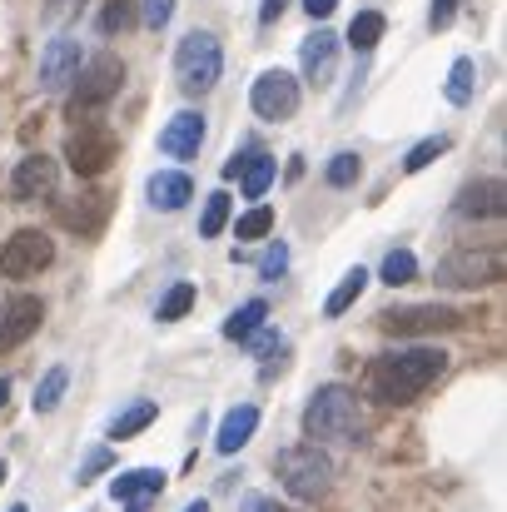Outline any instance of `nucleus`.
Returning <instances> with one entry per match:
<instances>
[{
  "label": "nucleus",
  "mask_w": 507,
  "mask_h": 512,
  "mask_svg": "<svg viewBox=\"0 0 507 512\" xmlns=\"http://www.w3.org/2000/svg\"><path fill=\"white\" fill-rule=\"evenodd\" d=\"M443 373H448V353L438 343H398V348H383V353L368 358L363 388H368L373 403L403 408V403L423 398Z\"/></svg>",
  "instance_id": "nucleus-1"
},
{
  "label": "nucleus",
  "mask_w": 507,
  "mask_h": 512,
  "mask_svg": "<svg viewBox=\"0 0 507 512\" xmlns=\"http://www.w3.org/2000/svg\"><path fill=\"white\" fill-rule=\"evenodd\" d=\"M363 433V408L358 393H348L343 383H324L314 388V398L304 403V438L319 443H353Z\"/></svg>",
  "instance_id": "nucleus-2"
},
{
  "label": "nucleus",
  "mask_w": 507,
  "mask_h": 512,
  "mask_svg": "<svg viewBox=\"0 0 507 512\" xmlns=\"http://www.w3.org/2000/svg\"><path fill=\"white\" fill-rule=\"evenodd\" d=\"M120 90H125V60H120V55H95V60L80 65L75 95H70L65 115H70V120H90V115L105 110Z\"/></svg>",
  "instance_id": "nucleus-3"
},
{
  "label": "nucleus",
  "mask_w": 507,
  "mask_h": 512,
  "mask_svg": "<svg viewBox=\"0 0 507 512\" xmlns=\"http://www.w3.org/2000/svg\"><path fill=\"white\" fill-rule=\"evenodd\" d=\"M274 468H279L284 493H289V498H299V503H319V498L334 488V463H329L314 443L284 448V453L274 458Z\"/></svg>",
  "instance_id": "nucleus-4"
},
{
  "label": "nucleus",
  "mask_w": 507,
  "mask_h": 512,
  "mask_svg": "<svg viewBox=\"0 0 507 512\" xmlns=\"http://www.w3.org/2000/svg\"><path fill=\"white\" fill-rule=\"evenodd\" d=\"M219 75H224V50H219V40H214L209 30H189V35L179 40V50H174V80H179V90L204 95V90L219 85Z\"/></svg>",
  "instance_id": "nucleus-5"
},
{
  "label": "nucleus",
  "mask_w": 507,
  "mask_h": 512,
  "mask_svg": "<svg viewBox=\"0 0 507 512\" xmlns=\"http://www.w3.org/2000/svg\"><path fill=\"white\" fill-rule=\"evenodd\" d=\"M468 319L473 314L468 309H453V304H408V309H383L378 314V329L388 339H428V334H453Z\"/></svg>",
  "instance_id": "nucleus-6"
},
{
  "label": "nucleus",
  "mask_w": 507,
  "mask_h": 512,
  "mask_svg": "<svg viewBox=\"0 0 507 512\" xmlns=\"http://www.w3.org/2000/svg\"><path fill=\"white\" fill-rule=\"evenodd\" d=\"M65 160H70V170L80 174V179H100V174L120 160V135H115L110 125H100V120H85V125L70 130Z\"/></svg>",
  "instance_id": "nucleus-7"
},
{
  "label": "nucleus",
  "mask_w": 507,
  "mask_h": 512,
  "mask_svg": "<svg viewBox=\"0 0 507 512\" xmlns=\"http://www.w3.org/2000/svg\"><path fill=\"white\" fill-rule=\"evenodd\" d=\"M503 274V249H453L438 264V284H448V289H483V284H498Z\"/></svg>",
  "instance_id": "nucleus-8"
},
{
  "label": "nucleus",
  "mask_w": 507,
  "mask_h": 512,
  "mask_svg": "<svg viewBox=\"0 0 507 512\" xmlns=\"http://www.w3.org/2000/svg\"><path fill=\"white\" fill-rule=\"evenodd\" d=\"M50 264H55V239L45 229H15L0 244V274L5 279H35Z\"/></svg>",
  "instance_id": "nucleus-9"
},
{
  "label": "nucleus",
  "mask_w": 507,
  "mask_h": 512,
  "mask_svg": "<svg viewBox=\"0 0 507 512\" xmlns=\"http://www.w3.org/2000/svg\"><path fill=\"white\" fill-rule=\"evenodd\" d=\"M299 100H304V90H299V80L289 75V70H264L259 80H254V90H249V105H254V115L259 120H294V110H299Z\"/></svg>",
  "instance_id": "nucleus-10"
},
{
  "label": "nucleus",
  "mask_w": 507,
  "mask_h": 512,
  "mask_svg": "<svg viewBox=\"0 0 507 512\" xmlns=\"http://www.w3.org/2000/svg\"><path fill=\"white\" fill-rule=\"evenodd\" d=\"M40 324H45V304H40L35 294L5 299V304H0V353H5V348H20Z\"/></svg>",
  "instance_id": "nucleus-11"
},
{
  "label": "nucleus",
  "mask_w": 507,
  "mask_h": 512,
  "mask_svg": "<svg viewBox=\"0 0 507 512\" xmlns=\"http://www.w3.org/2000/svg\"><path fill=\"white\" fill-rule=\"evenodd\" d=\"M45 194H55V160H50L45 150H35V155L15 160V174H10V199H15V204H35V199H45Z\"/></svg>",
  "instance_id": "nucleus-12"
},
{
  "label": "nucleus",
  "mask_w": 507,
  "mask_h": 512,
  "mask_svg": "<svg viewBox=\"0 0 507 512\" xmlns=\"http://www.w3.org/2000/svg\"><path fill=\"white\" fill-rule=\"evenodd\" d=\"M453 209H458L463 219H503L507 214V184L498 174H493V179H473V184L458 189Z\"/></svg>",
  "instance_id": "nucleus-13"
},
{
  "label": "nucleus",
  "mask_w": 507,
  "mask_h": 512,
  "mask_svg": "<svg viewBox=\"0 0 507 512\" xmlns=\"http://www.w3.org/2000/svg\"><path fill=\"white\" fill-rule=\"evenodd\" d=\"M204 135H209L204 115H199V110H179V115H169V125L160 130V155H169V160H189V155H199Z\"/></svg>",
  "instance_id": "nucleus-14"
},
{
  "label": "nucleus",
  "mask_w": 507,
  "mask_h": 512,
  "mask_svg": "<svg viewBox=\"0 0 507 512\" xmlns=\"http://www.w3.org/2000/svg\"><path fill=\"white\" fill-rule=\"evenodd\" d=\"M80 65H85L80 40H50L40 50V90H65L80 75Z\"/></svg>",
  "instance_id": "nucleus-15"
},
{
  "label": "nucleus",
  "mask_w": 507,
  "mask_h": 512,
  "mask_svg": "<svg viewBox=\"0 0 507 512\" xmlns=\"http://www.w3.org/2000/svg\"><path fill=\"white\" fill-rule=\"evenodd\" d=\"M55 219L65 229H75L80 239L100 234L105 219H110V194H80V204H55Z\"/></svg>",
  "instance_id": "nucleus-16"
},
{
  "label": "nucleus",
  "mask_w": 507,
  "mask_h": 512,
  "mask_svg": "<svg viewBox=\"0 0 507 512\" xmlns=\"http://www.w3.org/2000/svg\"><path fill=\"white\" fill-rule=\"evenodd\" d=\"M299 65H304V80L329 85V80H334V65H338V35H334V30H324V25H319V30L304 40Z\"/></svg>",
  "instance_id": "nucleus-17"
},
{
  "label": "nucleus",
  "mask_w": 507,
  "mask_h": 512,
  "mask_svg": "<svg viewBox=\"0 0 507 512\" xmlns=\"http://www.w3.org/2000/svg\"><path fill=\"white\" fill-rule=\"evenodd\" d=\"M160 493H165V473H160V468H130V473H115V483H110V498L125 503V508L150 503V498H160Z\"/></svg>",
  "instance_id": "nucleus-18"
},
{
  "label": "nucleus",
  "mask_w": 507,
  "mask_h": 512,
  "mask_svg": "<svg viewBox=\"0 0 507 512\" xmlns=\"http://www.w3.org/2000/svg\"><path fill=\"white\" fill-rule=\"evenodd\" d=\"M150 204L155 209H165V214H174V209H184L189 199H194V179L184 170H160V174H150Z\"/></svg>",
  "instance_id": "nucleus-19"
},
{
  "label": "nucleus",
  "mask_w": 507,
  "mask_h": 512,
  "mask_svg": "<svg viewBox=\"0 0 507 512\" xmlns=\"http://www.w3.org/2000/svg\"><path fill=\"white\" fill-rule=\"evenodd\" d=\"M254 428H259V408H254V403L229 408L224 423H219V433H214V448H219V453H239V448L254 438Z\"/></svg>",
  "instance_id": "nucleus-20"
},
{
  "label": "nucleus",
  "mask_w": 507,
  "mask_h": 512,
  "mask_svg": "<svg viewBox=\"0 0 507 512\" xmlns=\"http://www.w3.org/2000/svg\"><path fill=\"white\" fill-rule=\"evenodd\" d=\"M239 174H244V194L249 199H264V189L274 184V174H279V165H274V155H264V150H244L239 155Z\"/></svg>",
  "instance_id": "nucleus-21"
},
{
  "label": "nucleus",
  "mask_w": 507,
  "mask_h": 512,
  "mask_svg": "<svg viewBox=\"0 0 507 512\" xmlns=\"http://www.w3.org/2000/svg\"><path fill=\"white\" fill-rule=\"evenodd\" d=\"M155 413H160V403H150V398H140V403H130L125 413H115V418H110V428H105V438H115V443H125V438H135L140 428H150V423H155Z\"/></svg>",
  "instance_id": "nucleus-22"
},
{
  "label": "nucleus",
  "mask_w": 507,
  "mask_h": 512,
  "mask_svg": "<svg viewBox=\"0 0 507 512\" xmlns=\"http://www.w3.org/2000/svg\"><path fill=\"white\" fill-rule=\"evenodd\" d=\"M368 289V269L358 264V269H348L343 279H338V289L329 294V304H324V319H343L353 304H358V294Z\"/></svg>",
  "instance_id": "nucleus-23"
},
{
  "label": "nucleus",
  "mask_w": 507,
  "mask_h": 512,
  "mask_svg": "<svg viewBox=\"0 0 507 512\" xmlns=\"http://www.w3.org/2000/svg\"><path fill=\"white\" fill-rule=\"evenodd\" d=\"M264 319H269V304H264V299H249V304H239V309L229 314V324H224V339H234V343L254 339V334L264 329Z\"/></svg>",
  "instance_id": "nucleus-24"
},
{
  "label": "nucleus",
  "mask_w": 507,
  "mask_h": 512,
  "mask_svg": "<svg viewBox=\"0 0 507 512\" xmlns=\"http://www.w3.org/2000/svg\"><path fill=\"white\" fill-rule=\"evenodd\" d=\"M383 30H388V20H383L378 10H358L353 25H348V45H353L358 55H368V50L383 40Z\"/></svg>",
  "instance_id": "nucleus-25"
},
{
  "label": "nucleus",
  "mask_w": 507,
  "mask_h": 512,
  "mask_svg": "<svg viewBox=\"0 0 507 512\" xmlns=\"http://www.w3.org/2000/svg\"><path fill=\"white\" fill-rule=\"evenodd\" d=\"M65 388H70V368L55 363V368L40 378V388H35V413H55L60 398H65Z\"/></svg>",
  "instance_id": "nucleus-26"
},
{
  "label": "nucleus",
  "mask_w": 507,
  "mask_h": 512,
  "mask_svg": "<svg viewBox=\"0 0 507 512\" xmlns=\"http://www.w3.org/2000/svg\"><path fill=\"white\" fill-rule=\"evenodd\" d=\"M413 274H418V259H413V249H388L383 254V269H378V279L383 284H413Z\"/></svg>",
  "instance_id": "nucleus-27"
},
{
  "label": "nucleus",
  "mask_w": 507,
  "mask_h": 512,
  "mask_svg": "<svg viewBox=\"0 0 507 512\" xmlns=\"http://www.w3.org/2000/svg\"><path fill=\"white\" fill-rule=\"evenodd\" d=\"M443 95H448V105H468V100H473V60H468V55L453 60V70H448V90H443Z\"/></svg>",
  "instance_id": "nucleus-28"
},
{
  "label": "nucleus",
  "mask_w": 507,
  "mask_h": 512,
  "mask_svg": "<svg viewBox=\"0 0 507 512\" xmlns=\"http://www.w3.org/2000/svg\"><path fill=\"white\" fill-rule=\"evenodd\" d=\"M448 150V135H428V140H418L408 155H403V174H418V170H428L438 155Z\"/></svg>",
  "instance_id": "nucleus-29"
},
{
  "label": "nucleus",
  "mask_w": 507,
  "mask_h": 512,
  "mask_svg": "<svg viewBox=\"0 0 507 512\" xmlns=\"http://www.w3.org/2000/svg\"><path fill=\"white\" fill-rule=\"evenodd\" d=\"M224 224H229V194H224V189H214V194L204 199V214H199V234H204V239H214V234H219Z\"/></svg>",
  "instance_id": "nucleus-30"
},
{
  "label": "nucleus",
  "mask_w": 507,
  "mask_h": 512,
  "mask_svg": "<svg viewBox=\"0 0 507 512\" xmlns=\"http://www.w3.org/2000/svg\"><path fill=\"white\" fill-rule=\"evenodd\" d=\"M189 309H194V284H174L165 299H160L155 319H160V324H174V319H184Z\"/></svg>",
  "instance_id": "nucleus-31"
},
{
  "label": "nucleus",
  "mask_w": 507,
  "mask_h": 512,
  "mask_svg": "<svg viewBox=\"0 0 507 512\" xmlns=\"http://www.w3.org/2000/svg\"><path fill=\"white\" fill-rule=\"evenodd\" d=\"M358 174H363V160H358L353 150H343V155H334V160H329L324 179H329L334 189H348V184H358Z\"/></svg>",
  "instance_id": "nucleus-32"
},
{
  "label": "nucleus",
  "mask_w": 507,
  "mask_h": 512,
  "mask_svg": "<svg viewBox=\"0 0 507 512\" xmlns=\"http://www.w3.org/2000/svg\"><path fill=\"white\" fill-rule=\"evenodd\" d=\"M269 229H274V209H269V204H254V209L234 224V234H239V239H264Z\"/></svg>",
  "instance_id": "nucleus-33"
},
{
  "label": "nucleus",
  "mask_w": 507,
  "mask_h": 512,
  "mask_svg": "<svg viewBox=\"0 0 507 512\" xmlns=\"http://www.w3.org/2000/svg\"><path fill=\"white\" fill-rule=\"evenodd\" d=\"M130 25H135V0H110L105 15H100V30L115 35V30H130Z\"/></svg>",
  "instance_id": "nucleus-34"
},
{
  "label": "nucleus",
  "mask_w": 507,
  "mask_h": 512,
  "mask_svg": "<svg viewBox=\"0 0 507 512\" xmlns=\"http://www.w3.org/2000/svg\"><path fill=\"white\" fill-rule=\"evenodd\" d=\"M284 269H289V249H284V244H269V249H264V259H259V279L279 284V279H284Z\"/></svg>",
  "instance_id": "nucleus-35"
},
{
  "label": "nucleus",
  "mask_w": 507,
  "mask_h": 512,
  "mask_svg": "<svg viewBox=\"0 0 507 512\" xmlns=\"http://www.w3.org/2000/svg\"><path fill=\"white\" fill-rule=\"evenodd\" d=\"M110 463H115V453H110V448H95V453H90V458L80 463V473H75V483H95V478H100V473H105Z\"/></svg>",
  "instance_id": "nucleus-36"
},
{
  "label": "nucleus",
  "mask_w": 507,
  "mask_h": 512,
  "mask_svg": "<svg viewBox=\"0 0 507 512\" xmlns=\"http://www.w3.org/2000/svg\"><path fill=\"white\" fill-rule=\"evenodd\" d=\"M80 5H85V0H45V5H40V20H45V25H60V20L75 15Z\"/></svg>",
  "instance_id": "nucleus-37"
},
{
  "label": "nucleus",
  "mask_w": 507,
  "mask_h": 512,
  "mask_svg": "<svg viewBox=\"0 0 507 512\" xmlns=\"http://www.w3.org/2000/svg\"><path fill=\"white\" fill-rule=\"evenodd\" d=\"M169 15H174V0H145V25H150V30L169 25Z\"/></svg>",
  "instance_id": "nucleus-38"
},
{
  "label": "nucleus",
  "mask_w": 507,
  "mask_h": 512,
  "mask_svg": "<svg viewBox=\"0 0 507 512\" xmlns=\"http://www.w3.org/2000/svg\"><path fill=\"white\" fill-rule=\"evenodd\" d=\"M453 15H458V0H433L428 25H433V30H443V25H453Z\"/></svg>",
  "instance_id": "nucleus-39"
},
{
  "label": "nucleus",
  "mask_w": 507,
  "mask_h": 512,
  "mask_svg": "<svg viewBox=\"0 0 507 512\" xmlns=\"http://www.w3.org/2000/svg\"><path fill=\"white\" fill-rule=\"evenodd\" d=\"M254 353H259V358H269V353H284V339H279V334H259V339H254Z\"/></svg>",
  "instance_id": "nucleus-40"
},
{
  "label": "nucleus",
  "mask_w": 507,
  "mask_h": 512,
  "mask_svg": "<svg viewBox=\"0 0 507 512\" xmlns=\"http://www.w3.org/2000/svg\"><path fill=\"white\" fill-rule=\"evenodd\" d=\"M284 10H289V0H264V5H259V20H264V25H274Z\"/></svg>",
  "instance_id": "nucleus-41"
},
{
  "label": "nucleus",
  "mask_w": 507,
  "mask_h": 512,
  "mask_svg": "<svg viewBox=\"0 0 507 512\" xmlns=\"http://www.w3.org/2000/svg\"><path fill=\"white\" fill-rule=\"evenodd\" d=\"M304 10H309L314 20H329V15L338 10V0H304Z\"/></svg>",
  "instance_id": "nucleus-42"
},
{
  "label": "nucleus",
  "mask_w": 507,
  "mask_h": 512,
  "mask_svg": "<svg viewBox=\"0 0 507 512\" xmlns=\"http://www.w3.org/2000/svg\"><path fill=\"white\" fill-rule=\"evenodd\" d=\"M244 512H289V508H284V503H274V498H249Z\"/></svg>",
  "instance_id": "nucleus-43"
},
{
  "label": "nucleus",
  "mask_w": 507,
  "mask_h": 512,
  "mask_svg": "<svg viewBox=\"0 0 507 512\" xmlns=\"http://www.w3.org/2000/svg\"><path fill=\"white\" fill-rule=\"evenodd\" d=\"M184 512H209V503H204V498H194V503H184Z\"/></svg>",
  "instance_id": "nucleus-44"
},
{
  "label": "nucleus",
  "mask_w": 507,
  "mask_h": 512,
  "mask_svg": "<svg viewBox=\"0 0 507 512\" xmlns=\"http://www.w3.org/2000/svg\"><path fill=\"white\" fill-rule=\"evenodd\" d=\"M5 398H10V378H0V408H5Z\"/></svg>",
  "instance_id": "nucleus-45"
},
{
  "label": "nucleus",
  "mask_w": 507,
  "mask_h": 512,
  "mask_svg": "<svg viewBox=\"0 0 507 512\" xmlns=\"http://www.w3.org/2000/svg\"><path fill=\"white\" fill-rule=\"evenodd\" d=\"M10 512H30V508H25V503H15V508H10Z\"/></svg>",
  "instance_id": "nucleus-46"
},
{
  "label": "nucleus",
  "mask_w": 507,
  "mask_h": 512,
  "mask_svg": "<svg viewBox=\"0 0 507 512\" xmlns=\"http://www.w3.org/2000/svg\"><path fill=\"white\" fill-rule=\"evenodd\" d=\"M0 483H5V463H0Z\"/></svg>",
  "instance_id": "nucleus-47"
}]
</instances>
